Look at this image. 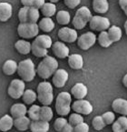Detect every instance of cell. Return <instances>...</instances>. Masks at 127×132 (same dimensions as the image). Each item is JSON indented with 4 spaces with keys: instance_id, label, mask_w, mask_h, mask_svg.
<instances>
[{
    "instance_id": "51",
    "label": "cell",
    "mask_w": 127,
    "mask_h": 132,
    "mask_svg": "<svg viewBox=\"0 0 127 132\" xmlns=\"http://www.w3.org/2000/svg\"><path fill=\"white\" fill-rule=\"evenodd\" d=\"M123 12H124V14H125V15H126V16H127V6H125V7L124 8H123Z\"/></svg>"
},
{
    "instance_id": "34",
    "label": "cell",
    "mask_w": 127,
    "mask_h": 132,
    "mask_svg": "<svg viewBox=\"0 0 127 132\" xmlns=\"http://www.w3.org/2000/svg\"><path fill=\"white\" fill-rule=\"evenodd\" d=\"M31 52L37 57H44L47 55L48 50L46 48H43V47H39L35 42H33L31 44Z\"/></svg>"
},
{
    "instance_id": "10",
    "label": "cell",
    "mask_w": 127,
    "mask_h": 132,
    "mask_svg": "<svg viewBox=\"0 0 127 132\" xmlns=\"http://www.w3.org/2000/svg\"><path fill=\"white\" fill-rule=\"evenodd\" d=\"M96 36L93 32H86L77 38V46L82 50H88L96 42Z\"/></svg>"
},
{
    "instance_id": "25",
    "label": "cell",
    "mask_w": 127,
    "mask_h": 132,
    "mask_svg": "<svg viewBox=\"0 0 127 132\" xmlns=\"http://www.w3.org/2000/svg\"><path fill=\"white\" fill-rule=\"evenodd\" d=\"M15 48L19 54L27 55L31 52V43H29L26 40L20 39L15 43Z\"/></svg>"
},
{
    "instance_id": "26",
    "label": "cell",
    "mask_w": 127,
    "mask_h": 132,
    "mask_svg": "<svg viewBox=\"0 0 127 132\" xmlns=\"http://www.w3.org/2000/svg\"><path fill=\"white\" fill-rule=\"evenodd\" d=\"M14 126V118L9 115H5L0 119V130L3 132L9 131Z\"/></svg>"
},
{
    "instance_id": "31",
    "label": "cell",
    "mask_w": 127,
    "mask_h": 132,
    "mask_svg": "<svg viewBox=\"0 0 127 132\" xmlns=\"http://www.w3.org/2000/svg\"><path fill=\"white\" fill-rule=\"evenodd\" d=\"M37 94L32 89L25 90L23 96H22V99H23L24 103L25 105H32L37 100Z\"/></svg>"
},
{
    "instance_id": "44",
    "label": "cell",
    "mask_w": 127,
    "mask_h": 132,
    "mask_svg": "<svg viewBox=\"0 0 127 132\" xmlns=\"http://www.w3.org/2000/svg\"><path fill=\"white\" fill-rule=\"evenodd\" d=\"M44 0H33V5H32V7L37 8V9H40L44 4Z\"/></svg>"
},
{
    "instance_id": "23",
    "label": "cell",
    "mask_w": 127,
    "mask_h": 132,
    "mask_svg": "<svg viewBox=\"0 0 127 132\" xmlns=\"http://www.w3.org/2000/svg\"><path fill=\"white\" fill-rule=\"evenodd\" d=\"M34 42L38 45L39 47H43V48H46L49 49L50 47H52L53 45V41L49 36L47 35H40V36H37L34 40Z\"/></svg>"
},
{
    "instance_id": "42",
    "label": "cell",
    "mask_w": 127,
    "mask_h": 132,
    "mask_svg": "<svg viewBox=\"0 0 127 132\" xmlns=\"http://www.w3.org/2000/svg\"><path fill=\"white\" fill-rule=\"evenodd\" d=\"M117 121L119 122V124L122 126V128H123V130L124 131H126L127 130V118L124 116H122L120 117L119 119H117Z\"/></svg>"
},
{
    "instance_id": "24",
    "label": "cell",
    "mask_w": 127,
    "mask_h": 132,
    "mask_svg": "<svg viewBox=\"0 0 127 132\" xmlns=\"http://www.w3.org/2000/svg\"><path fill=\"white\" fill-rule=\"evenodd\" d=\"M17 63L13 59H8L3 64L2 70L6 76H12L17 70Z\"/></svg>"
},
{
    "instance_id": "7",
    "label": "cell",
    "mask_w": 127,
    "mask_h": 132,
    "mask_svg": "<svg viewBox=\"0 0 127 132\" xmlns=\"http://www.w3.org/2000/svg\"><path fill=\"white\" fill-rule=\"evenodd\" d=\"M39 27L37 23H20L17 27V34L25 39H32L38 36Z\"/></svg>"
},
{
    "instance_id": "5",
    "label": "cell",
    "mask_w": 127,
    "mask_h": 132,
    "mask_svg": "<svg viewBox=\"0 0 127 132\" xmlns=\"http://www.w3.org/2000/svg\"><path fill=\"white\" fill-rule=\"evenodd\" d=\"M92 13L87 6H82L77 9L75 16L73 18V26L76 29H83L85 27L87 23H89L90 19L92 18Z\"/></svg>"
},
{
    "instance_id": "28",
    "label": "cell",
    "mask_w": 127,
    "mask_h": 132,
    "mask_svg": "<svg viewBox=\"0 0 127 132\" xmlns=\"http://www.w3.org/2000/svg\"><path fill=\"white\" fill-rule=\"evenodd\" d=\"M108 36H109L110 39L113 43L118 42L120 39L122 38L123 36V32H122L121 28L117 26H112L108 28Z\"/></svg>"
},
{
    "instance_id": "29",
    "label": "cell",
    "mask_w": 127,
    "mask_h": 132,
    "mask_svg": "<svg viewBox=\"0 0 127 132\" xmlns=\"http://www.w3.org/2000/svg\"><path fill=\"white\" fill-rule=\"evenodd\" d=\"M38 27L42 31L46 32V33H49L55 28V23L51 19V18H46L44 16V18H42L39 21Z\"/></svg>"
},
{
    "instance_id": "38",
    "label": "cell",
    "mask_w": 127,
    "mask_h": 132,
    "mask_svg": "<svg viewBox=\"0 0 127 132\" xmlns=\"http://www.w3.org/2000/svg\"><path fill=\"white\" fill-rule=\"evenodd\" d=\"M66 123H67V119L63 118V117L56 119L54 123L55 130H56V131H58V132H62V129H63V128L65 127V125H66Z\"/></svg>"
},
{
    "instance_id": "27",
    "label": "cell",
    "mask_w": 127,
    "mask_h": 132,
    "mask_svg": "<svg viewBox=\"0 0 127 132\" xmlns=\"http://www.w3.org/2000/svg\"><path fill=\"white\" fill-rule=\"evenodd\" d=\"M41 14L46 18H52L56 14V6L55 3H44V6L40 8Z\"/></svg>"
},
{
    "instance_id": "48",
    "label": "cell",
    "mask_w": 127,
    "mask_h": 132,
    "mask_svg": "<svg viewBox=\"0 0 127 132\" xmlns=\"http://www.w3.org/2000/svg\"><path fill=\"white\" fill-rule=\"evenodd\" d=\"M123 85L125 87H127V74L124 75V77L123 78Z\"/></svg>"
},
{
    "instance_id": "9",
    "label": "cell",
    "mask_w": 127,
    "mask_h": 132,
    "mask_svg": "<svg viewBox=\"0 0 127 132\" xmlns=\"http://www.w3.org/2000/svg\"><path fill=\"white\" fill-rule=\"evenodd\" d=\"M89 27L94 31L102 32L106 31L111 27V23L107 18L101 16H94L89 21Z\"/></svg>"
},
{
    "instance_id": "21",
    "label": "cell",
    "mask_w": 127,
    "mask_h": 132,
    "mask_svg": "<svg viewBox=\"0 0 127 132\" xmlns=\"http://www.w3.org/2000/svg\"><path fill=\"white\" fill-rule=\"evenodd\" d=\"M27 114V108L25 104L22 103H15L10 109V115L14 119L20 118V117L25 116Z\"/></svg>"
},
{
    "instance_id": "41",
    "label": "cell",
    "mask_w": 127,
    "mask_h": 132,
    "mask_svg": "<svg viewBox=\"0 0 127 132\" xmlns=\"http://www.w3.org/2000/svg\"><path fill=\"white\" fill-rule=\"evenodd\" d=\"M63 3L70 9H75L81 3V0H63Z\"/></svg>"
},
{
    "instance_id": "35",
    "label": "cell",
    "mask_w": 127,
    "mask_h": 132,
    "mask_svg": "<svg viewBox=\"0 0 127 132\" xmlns=\"http://www.w3.org/2000/svg\"><path fill=\"white\" fill-rule=\"evenodd\" d=\"M40 109L41 107H39L38 105L32 104V106L27 109V115L31 120H37L40 119Z\"/></svg>"
},
{
    "instance_id": "32",
    "label": "cell",
    "mask_w": 127,
    "mask_h": 132,
    "mask_svg": "<svg viewBox=\"0 0 127 132\" xmlns=\"http://www.w3.org/2000/svg\"><path fill=\"white\" fill-rule=\"evenodd\" d=\"M53 110L49 106H43L40 109V119L41 120L44 121H51V119H53Z\"/></svg>"
},
{
    "instance_id": "43",
    "label": "cell",
    "mask_w": 127,
    "mask_h": 132,
    "mask_svg": "<svg viewBox=\"0 0 127 132\" xmlns=\"http://www.w3.org/2000/svg\"><path fill=\"white\" fill-rule=\"evenodd\" d=\"M112 129L114 132H124L123 128H122V126L119 124V122L117 120L112 124Z\"/></svg>"
},
{
    "instance_id": "45",
    "label": "cell",
    "mask_w": 127,
    "mask_h": 132,
    "mask_svg": "<svg viewBox=\"0 0 127 132\" xmlns=\"http://www.w3.org/2000/svg\"><path fill=\"white\" fill-rule=\"evenodd\" d=\"M72 131H74V127L68 122L65 125V127L62 129V132H72Z\"/></svg>"
},
{
    "instance_id": "14",
    "label": "cell",
    "mask_w": 127,
    "mask_h": 132,
    "mask_svg": "<svg viewBox=\"0 0 127 132\" xmlns=\"http://www.w3.org/2000/svg\"><path fill=\"white\" fill-rule=\"evenodd\" d=\"M52 50L54 55L58 58H66L69 56V47L63 42L56 41L52 45Z\"/></svg>"
},
{
    "instance_id": "47",
    "label": "cell",
    "mask_w": 127,
    "mask_h": 132,
    "mask_svg": "<svg viewBox=\"0 0 127 132\" xmlns=\"http://www.w3.org/2000/svg\"><path fill=\"white\" fill-rule=\"evenodd\" d=\"M119 6L122 9H123L125 6H127V0H119Z\"/></svg>"
},
{
    "instance_id": "11",
    "label": "cell",
    "mask_w": 127,
    "mask_h": 132,
    "mask_svg": "<svg viewBox=\"0 0 127 132\" xmlns=\"http://www.w3.org/2000/svg\"><path fill=\"white\" fill-rule=\"evenodd\" d=\"M71 109H73L75 112L79 113L81 115H89L93 112L94 109H93L92 104L89 101L85 100V99H76L71 106Z\"/></svg>"
},
{
    "instance_id": "17",
    "label": "cell",
    "mask_w": 127,
    "mask_h": 132,
    "mask_svg": "<svg viewBox=\"0 0 127 132\" xmlns=\"http://www.w3.org/2000/svg\"><path fill=\"white\" fill-rule=\"evenodd\" d=\"M29 128L32 132H47L50 128V125L47 121L37 119L31 121Z\"/></svg>"
},
{
    "instance_id": "6",
    "label": "cell",
    "mask_w": 127,
    "mask_h": 132,
    "mask_svg": "<svg viewBox=\"0 0 127 132\" xmlns=\"http://www.w3.org/2000/svg\"><path fill=\"white\" fill-rule=\"evenodd\" d=\"M39 9L35 7L23 6L18 11V19L20 23H37L39 19Z\"/></svg>"
},
{
    "instance_id": "4",
    "label": "cell",
    "mask_w": 127,
    "mask_h": 132,
    "mask_svg": "<svg viewBox=\"0 0 127 132\" xmlns=\"http://www.w3.org/2000/svg\"><path fill=\"white\" fill-rule=\"evenodd\" d=\"M72 96L68 92L58 94L56 100V111L59 116H67L71 111Z\"/></svg>"
},
{
    "instance_id": "30",
    "label": "cell",
    "mask_w": 127,
    "mask_h": 132,
    "mask_svg": "<svg viewBox=\"0 0 127 132\" xmlns=\"http://www.w3.org/2000/svg\"><path fill=\"white\" fill-rule=\"evenodd\" d=\"M56 21L59 25H68L71 21V16L66 10H60L56 13Z\"/></svg>"
},
{
    "instance_id": "18",
    "label": "cell",
    "mask_w": 127,
    "mask_h": 132,
    "mask_svg": "<svg viewBox=\"0 0 127 132\" xmlns=\"http://www.w3.org/2000/svg\"><path fill=\"white\" fill-rule=\"evenodd\" d=\"M13 7L9 3L1 2L0 3V21L6 22L12 16Z\"/></svg>"
},
{
    "instance_id": "8",
    "label": "cell",
    "mask_w": 127,
    "mask_h": 132,
    "mask_svg": "<svg viewBox=\"0 0 127 132\" xmlns=\"http://www.w3.org/2000/svg\"><path fill=\"white\" fill-rule=\"evenodd\" d=\"M25 81L22 79H13L7 88V94L11 98L18 99L22 97L25 92Z\"/></svg>"
},
{
    "instance_id": "22",
    "label": "cell",
    "mask_w": 127,
    "mask_h": 132,
    "mask_svg": "<svg viewBox=\"0 0 127 132\" xmlns=\"http://www.w3.org/2000/svg\"><path fill=\"white\" fill-rule=\"evenodd\" d=\"M93 9L97 14H104L109 9L107 0H93Z\"/></svg>"
},
{
    "instance_id": "37",
    "label": "cell",
    "mask_w": 127,
    "mask_h": 132,
    "mask_svg": "<svg viewBox=\"0 0 127 132\" xmlns=\"http://www.w3.org/2000/svg\"><path fill=\"white\" fill-rule=\"evenodd\" d=\"M68 122H69L73 127H75L76 125L84 122V118H83V116H82L81 114L75 112V113H73V114H71L69 116Z\"/></svg>"
},
{
    "instance_id": "40",
    "label": "cell",
    "mask_w": 127,
    "mask_h": 132,
    "mask_svg": "<svg viewBox=\"0 0 127 132\" xmlns=\"http://www.w3.org/2000/svg\"><path fill=\"white\" fill-rule=\"evenodd\" d=\"M74 131L75 132H88L89 131V126L88 124L85 122H82L80 124L76 125L74 127Z\"/></svg>"
},
{
    "instance_id": "19",
    "label": "cell",
    "mask_w": 127,
    "mask_h": 132,
    "mask_svg": "<svg viewBox=\"0 0 127 132\" xmlns=\"http://www.w3.org/2000/svg\"><path fill=\"white\" fill-rule=\"evenodd\" d=\"M68 65L74 70H79L83 68L84 59L79 54H72L68 56Z\"/></svg>"
},
{
    "instance_id": "12",
    "label": "cell",
    "mask_w": 127,
    "mask_h": 132,
    "mask_svg": "<svg viewBox=\"0 0 127 132\" xmlns=\"http://www.w3.org/2000/svg\"><path fill=\"white\" fill-rule=\"evenodd\" d=\"M58 37L61 39V41L66 43H74L78 38V34L76 30L69 27H62L58 30Z\"/></svg>"
},
{
    "instance_id": "33",
    "label": "cell",
    "mask_w": 127,
    "mask_h": 132,
    "mask_svg": "<svg viewBox=\"0 0 127 132\" xmlns=\"http://www.w3.org/2000/svg\"><path fill=\"white\" fill-rule=\"evenodd\" d=\"M97 40H98L99 45L102 47H104V48H107L113 44V42L111 41L109 36H108V33L106 31L100 32L98 37H97Z\"/></svg>"
},
{
    "instance_id": "46",
    "label": "cell",
    "mask_w": 127,
    "mask_h": 132,
    "mask_svg": "<svg viewBox=\"0 0 127 132\" xmlns=\"http://www.w3.org/2000/svg\"><path fill=\"white\" fill-rule=\"evenodd\" d=\"M21 4L23 6H26V7H32L33 5V0H21Z\"/></svg>"
},
{
    "instance_id": "1",
    "label": "cell",
    "mask_w": 127,
    "mask_h": 132,
    "mask_svg": "<svg viewBox=\"0 0 127 132\" xmlns=\"http://www.w3.org/2000/svg\"><path fill=\"white\" fill-rule=\"evenodd\" d=\"M58 68V62L56 58L51 56H44L43 60L38 64L37 68V74L43 79H47L53 76Z\"/></svg>"
},
{
    "instance_id": "2",
    "label": "cell",
    "mask_w": 127,
    "mask_h": 132,
    "mask_svg": "<svg viewBox=\"0 0 127 132\" xmlns=\"http://www.w3.org/2000/svg\"><path fill=\"white\" fill-rule=\"evenodd\" d=\"M17 72L18 76L20 77L22 80L25 82H31L33 81L37 75V70H35V64L30 58H27L25 60H22L17 65Z\"/></svg>"
},
{
    "instance_id": "20",
    "label": "cell",
    "mask_w": 127,
    "mask_h": 132,
    "mask_svg": "<svg viewBox=\"0 0 127 132\" xmlns=\"http://www.w3.org/2000/svg\"><path fill=\"white\" fill-rule=\"evenodd\" d=\"M31 123V119L28 117H20V118H16L14 119V126L18 131H25L29 128Z\"/></svg>"
},
{
    "instance_id": "39",
    "label": "cell",
    "mask_w": 127,
    "mask_h": 132,
    "mask_svg": "<svg viewBox=\"0 0 127 132\" xmlns=\"http://www.w3.org/2000/svg\"><path fill=\"white\" fill-rule=\"evenodd\" d=\"M102 117L106 125H112L115 120V115L112 111H107V112L104 113L102 115Z\"/></svg>"
},
{
    "instance_id": "36",
    "label": "cell",
    "mask_w": 127,
    "mask_h": 132,
    "mask_svg": "<svg viewBox=\"0 0 127 132\" xmlns=\"http://www.w3.org/2000/svg\"><path fill=\"white\" fill-rule=\"evenodd\" d=\"M92 125H93V128L95 130H102L103 128H104V127L106 126V124L104 123V120L102 116L94 117L92 121Z\"/></svg>"
},
{
    "instance_id": "16",
    "label": "cell",
    "mask_w": 127,
    "mask_h": 132,
    "mask_svg": "<svg viewBox=\"0 0 127 132\" xmlns=\"http://www.w3.org/2000/svg\"><path fill=\"white\" fill-rule=\"evenodd\" d=\"M112 109L114 112L123 116H127V100L123 98H116L113 101Z\"/></svg>"
},
{
    "instance_id": "49",
    "label": "cell",
    "mask_w": 127,
    "mask_h": 132,
    "mask_svg": "<svg viewBox=\"0 0 127 132\" xmlns=\"http://www.w3.org/2000/svg\"><path fill=\"white\" fill-rule=\"evenodd\" d=\"M124 30H125V34H126V36H127V20L124 23Z\"/></svg>"
},
{
    "instance_id": "3",
    "label": "cell",
    "mask_w": 127,
    "mask_h": 132,
    "mask_svg": "<svg viewBox=\"0 0 127 132\" xmlns=\"http://www.w3.org/2000/svg\"><path fill=\"white\" fill-rule=\"evenodd\" d=\"M37 99L43 106H50L54 100V91L51 83L47 81L40 82L37 89Z\"/></svg>"
},
{
    "instance_id": "15",
    "label": "cell",
    "mask_w": 127,
    "mask_h": 132,
    "mask_svg": "<svg viewBox=\"0 0 127 132\" xmlns=\"http://www.w3.org/2000/svg\"><path fill=\"white\" fill-rule=\"evenodd\" d=\"M88 89L83 83H76L71 89V94L75 99H83L87 96Z\"/></svg>"
},
{
    "instance_id": "13",
    "label": "cell",
    "mask_w": 127,
    "mask_h": 132,
    "mask_svg": "<svg viewBox=\"0 0 127 132\" xmlns=\"http://www.w3.org/2000/svg\"><path fill=\"white\" fill-rule=\"evenodd\" d=\"M68 78H69V75H68L66 70L63 69V68H59V69L57 68L56 70V72L53 74V85L56 87H57V88L63 87L66 84V82H67Z\"/></svg>"
},
{
    "instance_id": "50",
    "label": "cell",
    "mask_w": 127,
    "mask_h": 132,
    "mask_svg": "<svg viewBox=\"0 0 127 132\" xmlns=\"http://www.w3.org/2000/svg\"><path fill=\"white\" fill-rule=\"evenodd\" d=\"M51 3H57V2H59L60 0H49Z\"/></svg>"
}]
</instances>
